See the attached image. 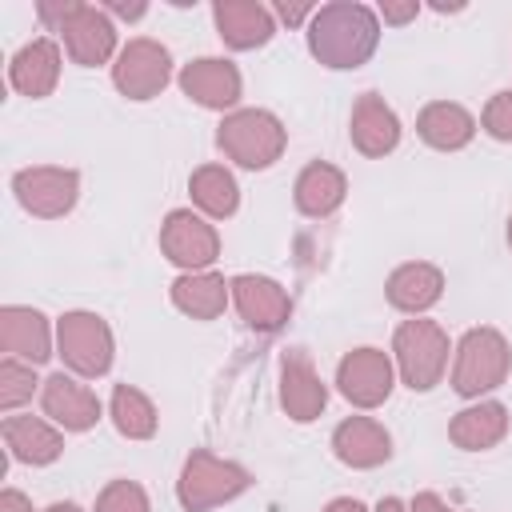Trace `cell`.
<instances>
[{
  "mask_svg": "<svg viewBox=\"0 0 512 512\" xmlns=\"http://www.w3.org/2000/svg\"><path fill=\"white\" fill-rule=\"evenodd\" d=\"M0 376H4V384H8V388H4V404H8V408H12L16 400H24V396L32 392V384H36V380H32V376H28V372L16 364V360H4Z\"/></svg>",
  "mask_w": 512,
  "mask_h": 512,
  "instance_id": "4dcf8cb0",
  "label": "cell"
},
{
  "mask_svg": "<svg viewBox=\"0 0 512 512\" xmlns=\"http://www.w3.org/2000/svg\"><path fill=\"white\" fill-rule=\"evenodd\" d=\"M328 512H364L356 500H336V504H328Z\"/></svg>",
  "mask_w": 512,
  "mask_h": 512,
  "instance_id": "d590c367",
  "label": "cell"
},
{
  "mask_svg": "<svg viewBox=\"0 0 512 512\" xmlns=\"http://www.w3.org/2000/svg\"><path fill=\"white\" fill-rule=\"evenodd\" d=\"M16 192L24 200V208L40 212V216H56L68 212L76 200V176L72 172H56V168H36V172H20L16 176Z\"/></svg>",
  "mask_w": 512,
  "mask_h": 512,
  "instance_id": "9c48e42d",
  "label": "cell"
},
{
  "mask_svg": "<svg viewBox=\"0 0 512 512\" xmlns=\"http://www.w3.org/2000/svg\"><path fill=\"white\" fill-rule=\"evenodd\" d=\"M4 436H8V448H12L20 460H28V464H48V460H56V452H60V436H56L52 428H44L40 420H32V416H12V420H4Z\"/></svg>",
  "mask_w": 512,
  "mask_h": 512,
  "instance_id": "ffe728a7",
  "label": "cell"
},
{
  "mask_svg": "<svg viewBox=\"0 0 512 512\" xmlns=\"http://www.w3.org/2000/svg\"><path fill=\"white\" fill-rule=\"evenodd\" d=\"M284 404L296 420H312L324 408V384L312 376V368L300 352H292L284 360Z\"/></svg>",
  "mask_w": 512,
  "mask_h": 512,
  "instance_id": "ac0fdd59",
  "label": "cell"
},
{
  "mask_svg": "<svg viewBox=\"0 0 512 512\" xmlns=\"http://www.w3.org/2000/svg\"><path fill=\"white\" fill-rule=\"evenodd\" d=\"M100 512H148L144 504V492L136 484H112L104 496H100Z\"/></svg>",
  "mask_w": 512,
  "mask_h": 512,
  "instance_id": "f1b7e54d",
  "label": "cell"
},
{
  "mask_svg": "<svg viewBox=\"0 0 512 512\" xmlns=\"http://www.w3.org/2000/svg\"><path fill=\"white\" fill-rule=\"evenodd\" d=\"M112 416H116V428L124 436H148L156 428V416H152V404L136 392V388H116L112 396Z\"/></svg>",
  "mask_w": 512,
  "mask_h": 512,
  "instance_id": "83f0119b",
  "label": "cell"
},
{
  "mask_svg": "<svg viewBox=\"0 0 512 512\" xmlns=\"http://www.w3.org/2000/svg\"><path fill=\"white\" fill-rule=\"evenodd\" d=\"M380 512H400V500H384V504H380Z\"/></svg>",
  "mask_w": 512,
  "mask_h": 512,
  "instance_id": "8d00e7d4",
  "label": "cell"
},
{
  "mask_svg": "<svg viewBox=\"0 0 512 512\" xmlns=\"http://www.w3.org/2000/svg\"><path fill=\"white\" fill-rule=\"evenodd\" d=\"M420 136L436 148H460L472 136V116L460 104H428L420 116Z\"/></svg>",
  "mask_w": 512,
  "mask_h": 512,
  "instance_id": "44dd1931",
  "label": "cell"
},
{
  "mask_svg": "<svg viewBox=\"0 0 512 512\" xmlns=\"http://www.w3.org/2000/svg\"><path fill=\"white\" fill-rule=\"evenodd\" d=\"M4 512H24V496L20 492H4Z\"/></svg>",
  "mask_w": 512,
  "mask_h": 512,
  "instance_id": "836d02e7",
  "label": "cell"
},
{
  "mask_svg": "<svg viewBox=\"0 0 512 512\" xmlns=\"http://www.w3.org/2000/svg\"><path fill=\"white\" fill-rule=\"evenodd\" d=\"M60 348L68 356L72 368L96 376L108 368L112 360V344H108V328L100 324V316H88V312H72L64 316L60 324Z\"/></svg>",
  "mask_w": 512,
  "mask_h": 512,
  "instance_id": "8992f818",
  "label": "cell"
},
{
  "mask_svg": "<svg viewBox=\"0 0 512 512\" xmlns=\"http://www.w3.org/2000/svg\"><path fill=\"white\" fill-rule=\"evenodd\" d=\"M380 12H384V20H392V24H404V20H412L416 16V0L412 4H380Z\"/></svg>",
  "mask_w": 512,
  "mask_h": 512,
  "instance_id": "1f68e13d",
  "label": "cell"
},
{
  "mask_svg": "<svg viewBox=\"0 0 512 512\" xmlns=\"http://www.w3.org/2000/svg\"><path fill=\"white\" fill-rule=\"evenodd\" d=\"M416 512H444V508H440L436 496H420V500H416Z\"/></svg>",
  "mask_w": 512,
  "mask_h": 512,
  "instance_id": "e575fe53",
  "label": "cell"
},
{
  "mask_svg": "<svg viewBox=\"0 0 512 512\" xmlns=\"http://www.w3.org/2000/svg\"><path fill=\"white\" fill-rule=\"evenodd\" d=\"M504 436V408L500 404H484L472 412H460V420L452 424V440H460L464 448H484L492 440Z\"/></svg>",
  "mask_w": 512,
  "mask_h": 512,
  "instance_id": "d4e9b609",
  "label": "cell"
},
{
  "mask_svg": "<svg viewBox=\"0 0 512 512\" xmlns=\"http://www.w3.org/2000/svg\"><path fill=\"white\" fill-rule=\"evenodd\" d=\"M164 248L172 260L180 264H208L216 256V236L208 224H200L196 216L188 212H172L168 216V228H164Z\"/></svg>",
  "mask_w": 512,
  "mask_h": 512,
  "instance_id": "9a60e30c",
  "label": "cell"
},
{
  "mask_svg": "<svg viewBox=\"0 0 512 512\" xmlns=\"http://www.w3.org/2000/svg\"><path fill=\"white\" fill-rule=\"evenodd\" d=\"M48 512H80V508H76V504H52Z\"/></svg>",
  "mask_w": 512,
  "mask_h": 512,
  "instance_id": "74e56055",
  "label": "cell"
},
{
  "mask_svg": "<svg viewBox=\"0 0 512 512\" xmlns=\"http://www.w3.org/2000/svg\"><path fill=\"white\" fill-rule=\"evenodd\" d=\"M340 196H344V176H340L336 168H328V164L304 168V176H300V184H296V204H300L304 212L324 216V212H332V208L340 204Z\"/></svg>",
  "mask_w": 512,
  "mask_h": 512,
  "instance_id": "7402d4cb",
  "label": "cell"
},
{
  "mask_svg": "<svg viewBox=\"0 0 512 512\" xmlns=\"http://www.w3.org/2000/svg\"><path fill=\"white\" fill-rule=\"evenodd\" d=\"M44 408H48L60 424H68V428H88V424L96 420V412H100V404L92 400V392L80 388L76 380H68L64 372L48 380V388H44Z\"/></svg>",
  "mask_w": 512,
  "mask_h": 512,
  "instance_id": "2e32d148",
  "label": "cell"
},
{
  "mask_svg": "<svg viewBox=\"0 0 512 512\" xmlns=\"http://www.w3.org/2000/svg\"><path fill=\"white\" fill-rule=\"evenodd\" d=\"M180 84L192 100H200L208 108H224L240 96V72L228 60H196L180 72Z\"/></svg>",
  "mask_w": 512,
  "mask_h": 512,
  "instance_id": "8fae6325",
  "label": "cell"
},
{
  "mask_svg": "<svg viewBox=\"0 0 512 512\" xmlns=\"http://www.w3.org/2000/svg\"><path fill=\"white\" fill-rule=\"evenodd\" d=\"M376 16L364 4H324L312 12L308 24V44L328 68H356L372 56L376 48Z\"/></svg>",
  "mask_w": 512,
  "mask_h": 512,
  "instance_id": "6da1fadb",
  "label": "cell"
},
{
  "mask_svg": "<svg viewBox=\"0 0 512 512\" xmlns=\"http://www.w3.org/2000/svg\"><path fill=\"white\" fill-rule=\"evenodd\" d=\"M280 144H284V132H280V124L268 112H240V116L220 124V148L232 152L248 168L272 164Z\"/></svg>",
  "mask_w": 512,
  "mask_h": 512,
  "instance_id": "3957f363",
  "label": "cell"
},
{
  "mask_svg": "<svg viewBox=\"0 0 512 512\" xmlns=\"http://www.w3.org/2000/svg\"><path fill=\"white\" fill-rule=\"evenodd\" d=\"M44 316L40 312H24V308H8L4 312V340L12 352L28 356V360H44L48 356V336H44Z\"/></svg>",
  "mask_w": 512,
  "mask_h": 512,
  "instance_id": "cb8c5ba5",
  "label": "cell"
},
{
  "mask_svg": "<svg viewBox=\"0 0 512 512\" xmlns=\"http://www.w3.org/2000/svg\"><path fill=\"white\" fill-rule=\"evenodd\" d=\"M508 240H512V228H508Z\"/></svg>",
  "mask_w": 512,
  "mask_h": 512,
  "instance_id": "f35d334b",
  "label": "cell"
},
{
  "mask_svg": "<svg viewBox=\"0 0 512 512\" xmlns=\"http://www.w3.org/2000/svg\"><path fill=\"white\" fill-rule=\"evenodd\" d=\"M244 484H248V476H244L236 464H220V460H212V456L200 452V456H192L188 468H184L180 500H184V508L200 512V508H208V504H216V500L240 492Z\"/></svg>",
  "mask_w": 512,
  "mask_h": 512,
  "instance_id": "5b68a950",
  "label": "cell"
},
{
  "mask_svg": "<svg viewBox=\"0 0 512 512\" xmlns=\"http://www.w3.org/2000/svg\"><path fill=\"white\" fill-rule=\"evenodd\" d=\"M272 12H276L280 20H288V24H300V20H304L308 12H316V8H308V4H276Z\"/></svg>",
  "mask_w": 512,
  "mask_h": 512,
  "instance_id": "d6a6232c",
  "label": "cell"
},
{
  "mask_svg": "<svg viewBox=\"0 0 512 512\" xmlns=\"http://www.w3.org/2000/svg\"><path fill=\"white\" fill-rule=\"evenodd\" d=\"M236 300H240V312L248 324H260V328H276L288 312V300L280 296V288L272 280H260V276H240L236 284Z\"/></svg>",
  "mask_w": 512,
  "mask_h": 512,
  "instance_id": "e0dca14e",
  "label": "cell"
},
{
  "mask_svg": "<svg viewBox=\"0 0 512 512\" xmlns=\"http://www.w3.org/2000/svg\"><path fill=\"white\" fill-rule=\"evenodd\" d=\"M352 140L364 148V152H388L396 140H400V124L396 116L384 108V100L376 92H364L356 112H352Z\"/></svg>",
  "mask_w": 512,
  "mask_h": 512,
  "instance_id": "4fadbf2b",
  "label": "cell"
},
{
  "mask_svg": "<svg viewBox=\"0 0 512 512\" xmlns=\"http://www.w3.org/2000/svg\"><path fill=\"white\" fill-rule=\"evenodd\" d=\"M168 80V52L152 40H132L124 52H120V64H116V84L124 96L132 100H148L152 92H160Z\"/></svg>",
  "mask_w": 512,
  "mask_h": 512,
  "instance_id": "52a82bcc",
  "label": "cell"
},
{
  "mask_svg": "<svg viewBox=\"0 0 512 512\" xmlns=\"http://www.w3.org/2000/svg\"><path fill=\"white\" fill-rule=\"evenodd\" d=\"M216 28L232 48H256L272 36V12L256 0H220Z\"/></svg>",
  "mask_w": 512,
  "mask_h": 512,
  "instance_id": "30bf717a",
  "label": "cell"
},
{
  "mask_svg": "<svg viewBox=\"0 0 512 512\" xmlns=\"http://www.w3.org/2000/svg\"><path fill=\"white\" fill-rule=\"evenodd\" d=\"M192 192H196V200H200L208 212H216V216H228V212L236 208V184H232V176H228L224 168H200V172L192 176Z\"/></svg>",
  "mask_w": 512,
  "mask_h": 512,
  "instance_id": "484cf974",
  "label": "cell"
},
{
  "mask_svg": "<svg viewBox=\"0 0 512 512\" xmlns=\"http://www.w3.org/2000/svg\"><path fill=\"white\" fill-rule=\"evenodd\" d=\"M176 304L192 316H216L224 308V284L216 276H192L176 284Z\"/></svg>",
  "mask_w": 512,
  "mask_h": 512,
  "instance_id": "4316f807",
  "label": "cell"
},
{
  "mask_svg": "<svg viewBox=\"0 0 512 512\" xmlns=\"http://www.w3.org/2000/svg\"><path fill=\"white\" fill-rule=\"evenodd\" d=\"M40 20L64 32V44L76 64H100L112 52V20L92 4H40Z\"/></svg>",
  "mask_w": 512,
  "mask_h": 512,
  "instance_id": "7a4b0ae2",
  "label": "cell"
},
{
  "mask_svg": "<svg viewBox=\"0 0 512 512\" xmlns=\"http://www.w3.org/2000/svg\"><path fill=\"white\" fill-rule=\"evenodd\" d=\"M388 296H392V304H400V308H428V304L440 296V272L428 268V264H408V268H400V272L392 276Z\"/></svg>",
  "mask_w": 512,
  "mask_h": 512,
  "instance_id": "603a6c76",
  "label": "cell"
},
{
  "mask_svg": "<svg viewBox=\"0 0 512 512\" xmlns=\"http://www.w3.org/2000/svg\"><path fill=\"white\" fill-rule=\"evenodd\" d=\"M500 376H504V340L496 332H468V340L460 348L456 388L464 396H472V392L500 384Z\"/></svg>",
  "mask_w": 512,
  "mask_h": 512,
  "instance_id": "ba28073f",
  "label": "cell"
},
{
  "mask_svg": "<svg viewBox=\"0 0 512 512\" xmlns=\"http://www.w3.org/2000/svg\"><path fill=\"white\" fill-rule=\"evenodd\" d=\"M484 128L500 140H512V92H496V100L484 112Z\"/></svg>",
  "mask_w": 512,
  "mask_h": 512,
  "instance_id": "f546056e",
  "label": "cell"
},
{
  "mask_svg": "<svg viewBox=\"0 0 512 512\" xmlns=\"http://www.w3.org/2000/svg\"><path fill=\"white\" fill-rule=\"evenodd\" d=\"M340 388L356 404H376L388 396V360L376 348H360L340 364Z\"/></svg>",
  "mask_w": 512,
  "mask_h": 512,
  "instance_id": "7c38bea8",
  "label": "cell"
},
{
  "mask_svg": "<svg viewBox=\"0 0 512 512\" xmlns=\"http://www.w3.org/2000/svg\"><path fill=\"white\" fill-rule=\"evenodd\" d=\"M336 456L348 464H380L388 456V432H380L372 420L356 416L336 428Z\"/></svg>",
  "mask_w": 512,
  "mask_h": 512,
  "instance_id": "d6986e66",
  "label": "cell"
},
{
  "mask_svg": "<svg viewBox=\"0 0 512 512\" xmlns=\"http://www.w3.org/2000/svg\"><path fill=\"white\" fill-rule=\"evenodd\" d=\"M396 352H400V364H404V376L412 388H432L440 368H444V336L436 324L428 320H412L396 332Z\"/></svg>",
  "mask_w": 512,
  "mask_h": 512,
  "instance_id": "277c9868",
  "label": "cell"
},
{
  "mask_svg": "<svg viewBox=\"0 0 512 512\" xmlns=\"http://www.w3.org/2000/svg\"><path fill=\"white\" fill-rule=\"evenodd\" d=\"M56 72H60V52L52 40H32L12 60V84L24 96H44L56 84Z\"/></svg>",
  "mask_w": 512,
  "mask_h": 512,
  "instance_id": "5bb4252c",
  "label": "cell"
}]
</instances>
